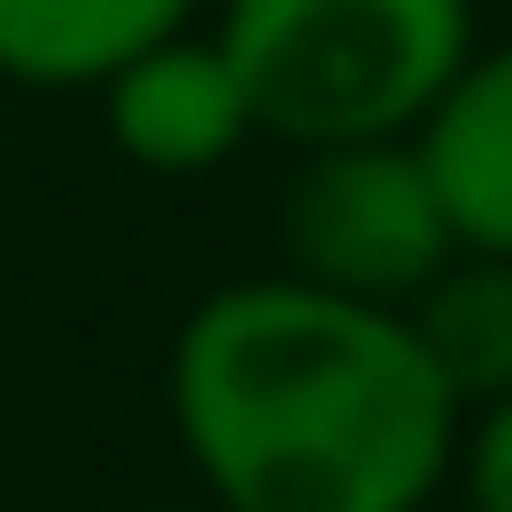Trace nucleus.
I'll return each mask as SVG.
<instances>
[{"label": "nucleus", "mask_w": 512, "mask_h": 512, "mask_svg": "<svg viewBox=\"0 0 512 512\" xmlns=\"http://www.w3.org/2000/svg\"><path fill=\"white\" fill-rule=\"evenodd\" d=\"M423 360L441 369V387L459 405H495L512 396V261L495 252H459L414 306H405Z\"/></svg>", "instance_id": "nucleus-7"}, {"label": "nucleus", "mask_w": 512, "mask_h": 512, "mask_svg": "<svg viewBox=\"0 0 512 512\" xmlns=\"http://www.w3.org/2000/svg\"><path fill=\"white\" fill-rule=\"evenodd\" d=\"M99 126H108V153L144 180H207L225 162H243L261 144V117H252V90L234 72V54L216 45V27H180L162 45H144L135 63H117L99 90H90Z\"/></svg>", "instance_id": "nucleus-4"}, {"label": "nucleus", "mask_w": 512, "mask_h": 512, "mask_svg": "<svg viewBox=\"0 0 512 512\" xmlns=\"http://www.w3.org/2000/svg\"><path fill=\"white\" fill-rule=\"evenodd\" d=\"M459 261L450 207L414 135L387 144H306L279 180V270L360 306H414Z\"/></svg>", "instance_id": "nucleus-3"}, {"label": "nucleus", "mask_w": 512, "mask_h": 512, "mask_svg": "<svg viewBox=\"0 0 512 512\" xmlns=\"http://www.w3.org/2000/svg\"><path fill=\"white\" fill-rule=\"evenodd\" d=\"M234 54L261 144H387L432 117V99L477 54V0H207Z\"/></svg>", "instance_id": "nucleus-2"}, {"label": "nucleus", "mask_w": 512, "mask_h": 512, "mask_svg": "<svg viewBox=\"0 0 512 512\" xmlns=\"http://www.w3.org/2000/svg\"><path fill=\"white\" fill-rule=\"evenodd\" d=\"M414 144L432 162V189L450 207L459 252L512 261V36H477L459 81L414 126Z\"/></svg>", "instance_id": "nucleus-5"}, {"label": "nucleus", "mask_w": 512, "mask_h": 512, "mask_svg": "<svg viewBox=\"0 0 512 512\" xmlns=\"http://www.w3.org/2000/svg\"><path fill=\"white\" fill-rule=\"evenodd\" d=\"M198 18L207 0H0V81L36 99H90L117 63Z\"/></svg>", "instance_id": "nucleus-6"}, {"label": "nucleus", "mask_w": 512, "mask_h": 512, "mask_svg": "<svg viewBox=\"0 0 512 512\" xmlns=\"http://www.w3.org/2000/svg\"><path fill=\"white\" fill-rule=\"evenodd\" d=\"M126 512H216L207 495H189V504H126Z\"/></svg>", "instance_id": "nucleus-9"}, {"label": "nucleus", "mask_w": 512, "mask_h": 512, "mask_svg": "<svg viewBox=\"0 0 512 512\" xmlns=\"http://www.w3.org/2000/svg\"><path fill=\"white\" fill-rule=\"evenodd\" d=\"M450 495H459V512H512V396L468 405L459 459H450Z\"/></svg>", "instance_id": "nucleus-8"}, {"label": "nucleus", "mask_w": 512, "mask_h": 512, "mask_svg": "<svg viewBox=\"0 0 512 512\" xmlns=\"http://www.w3.org/2000/svg\"><path fill=\"white\" fill-rule=\"evenodd\" d=\"M162 414L216 512H432L468 423L396 306L288 270L225 279L171 324Z\"/></svg>", "instance_id": "nucleus-1"}]
</instances>
